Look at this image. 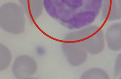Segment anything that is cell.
<instances>
[{
    "label": "cell",
    "instance_id": "cell-1",
    "mask_svg": "<svg viewBox=\"0 0 121 79\" xmlns=\"http://www.w3.org/2000/svg\"><path fill=\"white\" fill-rule=\"evenodd\" d=\"M103 0H44L49 16L69 30L79 29L97 18Z\"/></svg>",
    "mask_w": 121,
    "mask_h": 79
},
{
    "label": "cell",
    "instance_id": "cell-2",
    "mask_svg": "<svg viewBox=\"0 0 121 79\" xmlns=\"http://www.w3.org/2000/svg\"><path fill=\"white\" fill-rule=\"evenodd\" d=\"M64 38L79 41L88 53L95 55L102 52L105 43L103 30L96 25L91 26L66 34Z\"/></svg>",
    "mask_w": 121,
    "mask_h": 79
},
{
    "label": "cell",
    "instance_id": "cell-3",
    "mask_svg": "<svg viewBox=\"0 0 121 79\" xmlns=\"http://www.w3.org/2000/svg\"><path fill=\"white\" fill-rule=\"evenodd\" d=\"M25 12L21 7L13 3L4 4L0 9V25L5 31L18 35L25 31Z\"/></svg>",
    "mask_w": 121,
    "mask_h": 79
},
{
    "label": "cell",
    "instance_id": "cell-4",
    "mask_svg": "<svg viewBox=\"0 0 121 79\" xmlns=\"http://www.w3.org/2000/svg\"><path fill=\"white\" fill-rule=\"evenodd\" d=\"M62 48L66 60L72 66L78 67L86 61L88 53L78 40L64 38Z\"/></svg>",
    "mask_w": 121,
    "mask_h": 79
},
{
    "label": "cell",
    "instance_id": "cell-5",
    "mask_svg": "<svg viewBox=\"0 0 121 79\" xmlns=\"http://www.w3.org/2000/svg\"><path fill=\"white\" fill-rule=\"evenodd\" d=\"M37 65L33 58L27 55H20L15 59L12 67L13 75L18 79H28L37 70Z\"/></svg>",
    "mask_w": 121,
    "mask_h": 79
},
{
    "label": "cell",
    "instance_id": "cell-6",
    "mask_svg": "<svg viewBox=\"0 0 121 79\" xmlns=\"http://www.w3.org/2000/svg\"><path fill=\"white\" fill-rule=\"evenodd\" d=\"M25 13L32 22L41 15L44 0H18Z\"/></svg>",
    "mask_w": 121,
    "mask_h": 79
},
{
    "label": "cell",
    "instance_id": "cell-7",
    "mask_svg": "<svg viewBox=\"0 0 121 79\" xmlns=\"http://www.w3.org/2000/svg\"><path fill=\"white\" fill-rule=\"evenodd\" d=\"M108 47L111 50H121V22L115 23L108 28L106 35Z\"/></svg>",
    "mask_w": 121,
    "mask_h": 79
},
{
    "label": "cell",
    "instance_id": "cell-8",
    "mask_svg": "<svg viewBox=\"0 0 121 79\" xmlns=\"http://www.w3.org/2000/svg\"><path fill=\"white\" fill-rule=\"evenodd\" d=\"M102 18L104 20L111 21L121 19L118 0H103Z\"/></svg>",
    "mask_w": 121,
    "mask_h": 79
},
{
    "label": "cell",
    "instance_id": "cell-9",
    "mask_svg": "<svg viewBox=\"0 0 121 79\" xmlns=\"http://www.w3.org/2000/svg\"><path fill=\"white\" fill-rule=\"evenodd\" d=\"M81 79H109V77L108 74L103 69L95 68L85 71L82 75Z\"/></svg>",
    "mask_w": 121,
    "mask_h": 79
},
{
    "label": "cell",
    "instance_id": "cell-10",
    "mask_svg": "<svg viewBox=\"0 0 121 79\" xmlns=\"http://www.w3.org/2000/svg\"><path fill=\"white\" fill-rule=\"evenodd\" d=\"M12 59L10 52L6 46L0 45V70H6L9 67Z\"/></svg>",
    "mask_w": 121,
    "mask_h": 79
},
{
    "label": "cell",
    "instance_id": "cell-11",
    "mask_svg": "<svg viewBox=\"0 0 121 79\" xmlns=\"http://www.w3.org/2000/svg\"><path fill=\"white\" fill-rule=\"evenodd\" d=\"M121 74V53L117 57L114 68V75L116 77Z\"/></svg>",
    "mask_w": 121,
    "mask_h": 79
},
{
    "label": "cell",
    "instance_id": "cell-12",
    "mask_svg": "<svg viewBox=\"0 0 121 79\" xmlns=\"http://www.w3.org/2000/svg\"><path fill=\"white\" fill-rule=\"evenodd\" d=\"M118 3L119 10L121 12V0H118Z\"/></svg>",
    "mask_w": 121,
    "mask_h": 79
}]
</instances>
